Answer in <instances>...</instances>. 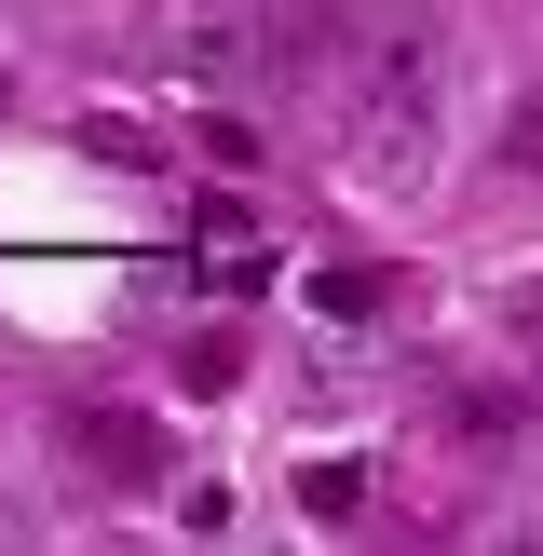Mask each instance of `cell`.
<instances>
[{
	"label": "cell",
	"instance_id": "cell-1",
	"mask_svg": "<svg viewBox=\"0 0 543 556\" xmlns=\"http://www.w3.org/2000/svg\"><path fill=\"white\" fill-rule=\"evenodd\" d=\"M449 136V41L434 27H367L340 54V163L367 190H421Z\"/></svg>",
	"mask_w": 543,
	"mask_h": 556
},
{
	"label": "cell",
	"instance_id": "cell-2",
	"mask_svg": "<svg viewBox=\"0 0 543 556\" xmlns=\"http://www.w3.org/2000/svg\"><path fill=\"white\" fill-rule=\"evenodd\" d=\"M177 68L190 81H272V0H190L177 14Z\"/></svg>",
	"mask_w": 543,
	"mask_h": 556
},
{
	"label": "cell",
	"instance_id": "cell-3",
	"mask_svg": "<svg viewBox=\"0 0 543 556\" xmlns=\"http://www.w3.org/2000/svg\"><path fill=\"white\" fill-rule=\"evenodd\" d=\"M68 462L81 476H163V434H150V407H68Z\"/></svg>",
	"mask_w": 543,
	"mask_h": 556
},
{
	"label": "cell",
	"instance_id": "cell-4",
	"mask_svg": "<svg viewBox=\"0 0 543 556\" xmlns=\"http://www.w3.org/2000/svg\"><path fill=\"white\" fill-rule=\"evenodd\" d=\"M340 41H353V27L326 14V0H272V81H326Z\"/></svg>",
	"mask_w": 543,
	"mask_h": 556
},
{
	"label": "cell",
	"instance_id": "cell-5",
	"mask_svg": "<svg viewBox=\"0 0 543 556\" xmlns=\"http://www.w3.org/2000/svg\"><path fill=\"white\" fill-rule=\"evenodd\" d=\"M299 516L313 530H353L367 516V462H299Z\"/></svg>",
	"mask_w": 543,
	"mask_h": 556
},
{
	"label": "cell",
	"instance_id": "cell-6",
	"mask_svg": "<svg viewBox=\"0 0 543 556\" xmlns=\"http://www.w3.org/2000/svg\"><path fill=\"white\" fill-rule=\"evenodd\" d=\"M177 380H190V394H231V380H244V340H231V326H217V340H190Z\"/></svg>",
	"mask_w": 543,
	"mask_h": 556
},
{
	"label": "cell",
	"instance_id": "cell-7",
	"mask_svg": "<svg viewBox=\"0 0 543 556\" xmlns=\"http://www.w3.org/2000/svg\"><path fill=\"white\" fill-rule=\"evenodd\" d=\"M313 299H326V313H380V271L340 258V271H313Z\"/></svg>",
	"mask_w": 543,
	"mask_h": 556
}]
</instances>
